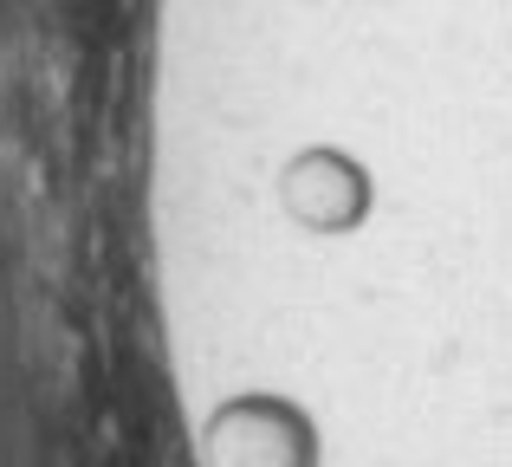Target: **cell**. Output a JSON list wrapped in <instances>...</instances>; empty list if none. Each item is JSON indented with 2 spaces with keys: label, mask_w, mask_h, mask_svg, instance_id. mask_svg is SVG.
Here are the masks:
<instances>
[{
  "label": "cell",
  "mask_w": 512,
  "mask_h": 467,
  "mask_svg": "<svg viewBox=\"0 0 512 467\" xmlns=\"http://www.w3.org/2000/svg\"><path fill=\"white\" fill-rule=\"evenodd\" d=\"M286 208L318 234H344L370 215V182H363V169H350L344 156L312 150L286 169Z\"/></svg>",
  "instance_id": "cell-1"
}]
</instances>
